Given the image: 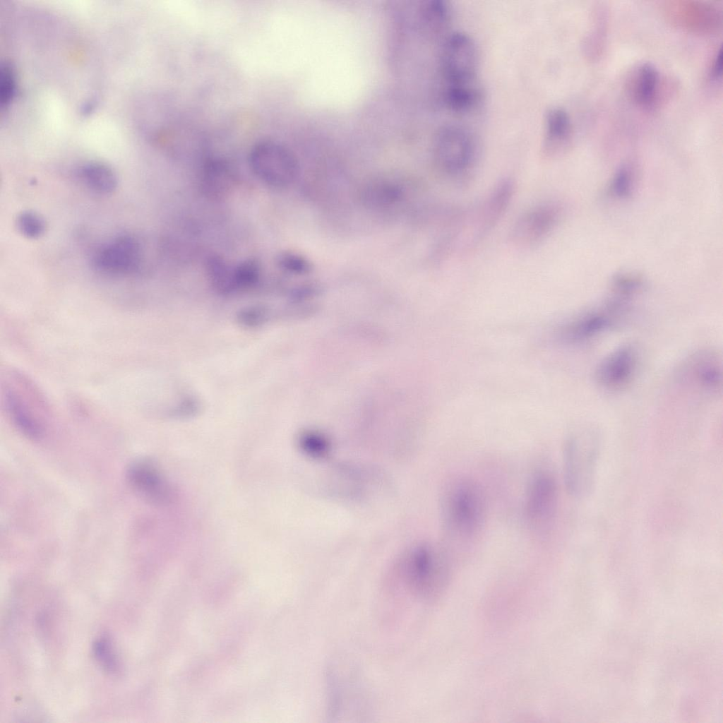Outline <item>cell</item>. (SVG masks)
<instances>
[{"label":"cell","mask_w":723,"mask_h":723,"mask_svg":"<svg viewBox=\"0 0 723 723\" xmlns=\"http://www.w3.org/2000/svg\"><path fill=\"white\" fill-rule=\"evenodd\" d=\"M488 505L484 491L474 479L458 477L444 486L440 498L441 523L447 535L456 542L472 541L482 532Z\"/></svg>","instance_id":"obj_1"},{"label":"cell","mask_w":723,"mask_h":723,"mask_svg":"<svg viewBox=\"0 0 723 723\" xmlns=\"http://www.w3.org/2000/svg\"><path fill=\"white\" fill-rule=\"evenodd\" d=\"M601 450V436L590 426L570 436L563 452V477L570 495L581 499L592 492Z\"/></svg>","instance_id":"obj_2"},{"label":"cell","mask_w":723,"mask_h":723,"mask_svg":"<svg viewBox=\"0 0 723 723\" xmlns=\"http://www.w3.org/2000/svg\"><path fill=\"white\" fill-rule=\"evenodd\" d=\"M433 155L438 170L456 184L469 181L475 170L479 148L474 136L456 124H446L436 131Z\"/></svg>","instance_id":"obj_3"},{"label":"cell","mask_w":723,"mask_h":723,"mask_svg":"<svg viewBox=\"0 0 723 723\" xmlns=\"http://www.w3.org/2000/svg\"><path fill=\"white\" fill-rule=\"evenodd\" d=\"M402 582L409 592L420 597L431 595L446 580L450 561L443 547L425 542L414 546L400 567Z\"/></svg>","instance_id":"obj_4"},{"label":"cell","mask_w":723,"mask_h":723,"mask_svg":"<svg viewBox=\"0 0 723 723\" xmlns=\"http://www.w3.org/2000/svg\"><path fill=\"white\" fill-rule=\"evenodd\" d=\"M249 164L256 177L275 187L292 184L299 172L294 154L284 145L273 141L256 143L249 154Z\"/></svg>","instance_id":"obj_5"},{"label":"cell","mask_w":723,"mask_h":723,"mask_svg":"<svg viewBox=\"0 0 723 723\" xmlns=\"http://www.w3.org/2000/svg\"><path fill=\"white\" fill-rule=\"evenodd\" d=\"M5 385L4 402L7 412L16 426L25 436L38 438L42 433L37 410H46L32 383L18 374H12Z\"/></svg>","instance_id":"obj_6"},{"label":"cell","mask_w":723,"mask_h":723,"mask_svg":"<svg viewBox=\"0 0 723 723\" xmlns=\"http://www.w3.org/2000/svg\"><path fill=\"white\" fill-rule=\"evenodd\" d=\"M558 488L549 471L539 470L530 478L525 493L524 514L534 532L545 534L551 527L557 512Z\"/></svg>","instance_id":"obj_7"},{"label":"cell","mask_w":723,"mask_h":723,"mask_svg":"<svg viewBox=\"0 0 723 723\" xmlns=\"http://www.w3.org/2000/svg\"><path fill=\"white\" fill-rule=\"evenodd\" d=\"M629 311L628 304L613 297L570 321L562 328L561 338L569 343L591 340L625 321Z\"/></svg>","instance_id":"obj_8"},{"label":"cell","mask_w":723,"mask_h":723,"mask_svg":"<svg viewBox=\"0 0 723 723\" xmlns=\"http://www.w3.org/2000/svg\"><path fill=\"white\" fill-rule=\"evenodd\" d=\"M479 52L474 40L462 32H454L443 40L439 68L444 83L478 79Z\"/></svg>","instance_id":"obj_9"},{"label":"cell","mask_w":723,"mask_h":723,"mask_svg":"<svg viewBox=\"0 0 723 723\" xmlns=\"http://www.w3.org/2000/svg\"><path fill=\"white\" fill-rule=\"evenodd\" d=\"M641 362L638 346L623 344L606 355L597 365L594 378L602 389L618 392L627 388L635 379Z\"/></svg>","instance_id":"obj_10"},{"label":"cell","mask_w":723,"mask_h":723,"mask_svg":"<svg viewBox=\"0 0 723 723\" xmlns=\"http://www.w3.org/2000/svg\"><path fill=\"white\" fill-rule=\"evenodd\" d=\"M558 218V210L552 203L534 205L516 220L510 234L511 242L516 246L529 249L544 241L554 229Z\"/></svg>","instance_id":"obj_11"},{"label":"cell","mask_w":723,"mask_h":723,"mask_svg":"<svg viewBox=\"0 0 723 723\" xmlns=\"http://www.w3.org/2000/svg\"><path fill=\"white\" fill-rule=\"evenodd\" d=\"M141 259L138 242L131 236L122 235L99 248L93 255L92 264L102 274L122 276L136 272Z\"/></svg>","instance_id":"obj_12"},{"label":"cell","mask_w":723,"mask_h":723,"mask_svg":"<svg viewBox=\"0 0 723 723\" xmlns=\"http://www.w3.org/2000/svg\"><path fill=\"white\" fill-rule=\"evenodd\" d=\"M679 373L683 381L701 393L715 395L722 390V358L714 350L702 349L690 355Z\"/></svg>","instance_id":"obj_13"},{"label":"cell","mask_w":723,"mask_h":723,"mask_svg":"<svg viewBox=\"0 0 723 723\" xmlns=\"http://www.w3.org/2000/svg\"><path fill=\"white\" fill-rule=\"evenodd\" d=\"M332 669L328 675L329 707L331 717H354L363 698L358 681L352 674H343L340 669ZM362 707V706H361Z\"/></svg>","instance_id":"obj_14"},{"label":"cell","mask_w":723,"mask_h":723,"mask_svg":"<svg viewBox=\"0 0 723 723\" xmlns=\"http://www.w3.org/2000/svg\"><path fill=\"white\" fill-rule=\"evenodd\" d=\"M515 186L507 179L500 181L489 194L478 210L474 241L488 234L504 215L514 194Z\"/></svg>","instance_id":"obj_15"},{"label":"cell","mask_w":723,"mask_h":723,"mask_svg":"<svg viewBox=\"0 0 723 723\" xmlns=\"http://www.w3.org/2000/svg\"><path fill=\"white\" fill-rule=\"evenodd\" d=\"M131 486L143 497L155 502L167 498V488L160 470L150 460H136L126 470Z\"/></svg>","instance_id":"obj_16"},{"label":"cell","mask_w":723,"mask_h":723,"mask_svg":"<svg viewBox=\"0 0 723 723\" xmlns=\"http://www.w3.org/2000/svg\"><path fill=\"white\" fill-rule=\"evenodd\" d=\"M542 151L546 157L557 154L569 140L571 122L568 113L562 108H550L545 114Z\"/></svg>","instance_id":"obj_17"},{"label":"cell","mask_w":723,"mask_h":723,"mask_svg":"<svg viewBox=\"0 0 723 723\" xmlns=\"http://www.w3.org/2000/svg\"><path fill=\"white\" fill-rule=\"evenodd\" d=\"M482 97V87L478 79L444 83L443 102L453 112L462 114L473 110L480 104Z\"/></svg>","instance_id":"obj_18"},{"label":"cell","mask_w":723,"mask_h":723,"mask_svg":"<svg viewBox=\"0 0 723 723\" xmlns=\"http://www.w3.org/2000/svg\"><path fill=\"white\" fill-rule=\"evenodd\" d=\"M235 180L234 170L227 160L214 158L205 162L201 185L207 195L213 198L226 195L232 189Z\"/></svg>","instance_id":"obj_19"},{"label":"cell","mask_w":723,"mask_h":723,"mask_svg":"<svg viewBox=\"0 0 723 723\" xmlns=\"http://www.w3.org/2000/svg\"><path fill=\"white\" fill-rule=\"evenodd\" d=\"M451 20V11L443 0H429L422 6L419 21L429 35L436 36L444 32Z\"/></svg>","instance_id":"obj_20"},{"label":"cell","mask_w":723,"mask_h":723,"mask_svg":"<svg viewBox=\"0 0 723 723\" xmlns=\"http://www.w3.org/2000/svg\"><path fill=\"white\" fill-rule=\"evenodd\" d=\"M79 177L90 189L102 194L112 193L117 186V178L113 170L100 162H90L79 170Z\"/></svg>","instance_id":"obj_21"},{"label":"cell","mask_w":723,"mask_h":723,"mask_svg":"<svg viewBox=\"0 0 723 723\" xmlns=\"http://www.w3.org/2000/svg\"><path fill=\"white\" fill-rule=\"evenodd\" d=\"M206 272L213 287L219 293L229 294L237 291L234 266L224 258L212 256L206 262Z\"/></svg>","instance_id":"obj_22"},{"label":"cell","mask_w":723,"mask_h":723,"mask_svg":"<svg viewBox=\"0 0 723 723\" xmlns=\"http://www.w3.org/2000/svg\"><path fill=\"white\" fill-rule=\"evenodd\" d=\"M659 80L656 68L649 63L642 64L633 77L632 93L640 104H650L655 97Z\"/></svg>","instance_id":"obj_23"},{"label":"cell","mask_w":723,"mask_h":723,"mask_svg":"<svg viewBox=\"0 0 723 723\" xmlns=\"http://www.w3.org/2000/svg\"><path fill=\"white\" fill-rule=\"evenodd\" d=\"M402 190L396 183L381 180L367 185L363 192V199L371 206L391 205L402 198Z\"/></svg>","instance_id":"obj_24"},{"label":"cell","mask_w":723,"mask_h":723,"mask_svg":"<svg viewBox=\"0 0 723 723\" xmlns=\"http://www.w3.org/2000/svg\"><path fill=\"white\" fill-rule=\"evenodd\" d=\"M301 451L313 458H322L329 454L331 447L329 441L323 435L315 431L302 433L298 439Z\"/></svg>","instance_id":"obj_25"},{"label":"cell","mask_w":723,"mask_h":723,"mask_svg":"<svg viewBox=\"0 0 723 723\" xmlns=\"http://www.w3.org/2000/svg\"><path fill=\"white\" fill-rule=\"evenodd\" d=\"M16 225L19 232L29 239L41 237L46 228L43 217L32 211H24L20 213L16 220Z\"/></svg>","instance_id":"obj_26"},{"label":"cell","mask_w":723,"mask_h":723,"mask_svg":"<svg viewBox=\"0 0 723 723\" xmlns=\"http://www.w3.org/2000/svg\"><path fill=\"white\" fill-rule=\"evenodd\" d=\"M234 276L237 290L251 287L260 277V267L253 260L244 261L234 266Z\"/></svg>","instance_id":"obj_27"},{"label":"cell","mask_w":723,"mask_h":723,"mask_svg":"<svg viewBox=\"0 0 723 723\" xmlns=\"http://www.w3.org/2000/svg\"><path fill=\"white\" fill-rule=\"evenodd\" d=\"M237 317L241 325L256 328L266 323L270 319V313L265 306L253 305L241 309Z\"/></svg>","instance_id":"obj_28"},{"label":"cell","mask_w":723,"mask_h":723,"mask_svg":"<svg viewBox=\"0 0 723 723\" xmlns=\"http://www.w3.org/2000/svg\"><path fill=\"white\" fill-rule=\"evenodd\" d=\"M16 90V78L10 64H3L0 70V107L6 109L13 100Z\"/></svg>","instance_id":"obj_29"},{"label":"cell","mask_w":723,"mask_h":723,"mask_svg":"<svg viewBox=\"0 0 723 723\" xmlns=\"http://www.w3.org/2000/svg\"><path fill=\"white\" fill-rule=\"evenodd\" d=\"M278 263L282 269L293 274H306L311 270V264L306 258L292 252L281 253Z\"/></svg>","instance_id":"obj_30"},{"label":"cell","mask_w":723,"mask_h":723,"mask_svg":"<svg viewBox=\"0 0 723 723\" xmlns=\"http://www.w3.org/2000/svg\"><path fill=\"white\" fill-rule=\"evenodd\" d=\"M107 644L106 641H99L97 643L95 648V654L107 667L113 668L116 664L115 661L113 659L109 647Z\"/></svg>","instance_id":"obj_31"},{"label":"cell","mask_w":723,"mask_h":723,"mask_svg":"<svg viewBox=\"0 0 723 723\" xmlns=\"http://www.w3.org/2000/svg\"><path fill=\"white\" fill-rule=\"evenodd\" d=\"M722 48L718 51L717 56L715 59L713 66H712V74L715 77H719L722 75Z\"/></svg>","instance_id":"obj_32"}]
</instances>
